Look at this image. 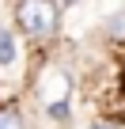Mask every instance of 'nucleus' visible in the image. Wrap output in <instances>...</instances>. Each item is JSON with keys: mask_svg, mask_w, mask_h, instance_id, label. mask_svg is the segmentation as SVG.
Returning <instances> with one entry per match:
<instances>
[{"mask_svg": "<svg viewBox=\"0 0 125 129\" xmlns=\"http://www.w3.org/2000/svg\"><path fill=\"white\" fill-rule=\"evenodd\" d=\"M61 23H65L61 0H15L12 4V27L34 49H49L61 38Z\"/></svg>", "mask_w": 125, "mask_h": 129, "instance_id": "nucleus-1", "label": "nucleus"}, {"mask_svg": "<svg viewBox=\"0 0 125 129\" xmlns=\"http://www.w3.org/2000/svg\"><path fill=\"white\" fill-rule=\"evenodd\" d=\"M0 129H30L27 125V114L15 99H0Z\"/></svg>", "mask_w": 125, "mask_h": 129, "instance_id": "nucleus-2", "label": "nucleus"}, {"mask_svg": "<svg viewBox=\"0 0 125 129\" xmlns=\"http://www.w3.org/2000/svg\"><path fill=\"white\" fill-rule=\"evenodd\" d=\"M102 38L106 42H125V8H117L102 19Z\"/></svg>", "mask_w": 125, "mask_h": 129, "instance_id": "nucleus-3", "label": "nucleus"}, {"mask_svg": "<svg viewBox=\"0 0 125 129\" xmlns=\"http://www.w3.org/2000/svg\"><path fill=\"white\" fill-rule=\"evenodd\" d=\"M12 61H15V30L0 27V69H8Z\"/></svg>", "mask_w": 125, "mask_h": 129, "instance_id": "nucleus-4", "label": "nucleus"}, {"mask_svg": "<svg viewBox=\"0 0 125 129\" xmlns=\"http://www.w3.org/2000/svg\"><path fill=\"white\" fill-rule=\"evenodd\" d=\"M87 129H125V118L121 114H99Z\"/></svg>", "mask_w": 125, "mask_h": 129, "instance_id": "nucleus-5", "label": "nucleus"}, {"mask_svg": "<svg viewBox=\"0 0 125 129\" xmlns=\"http://www.w3.org/2000/svg\"><path fill=\"white\" fill-rule=\"evenodd\" d=\"M65 4H76V0H61V8H65Z\"/></svg>", "mask_w": 125, "mask_h": 129, "instance_id": "nucleus-6", "label": "nucleus"}]
</instances>
